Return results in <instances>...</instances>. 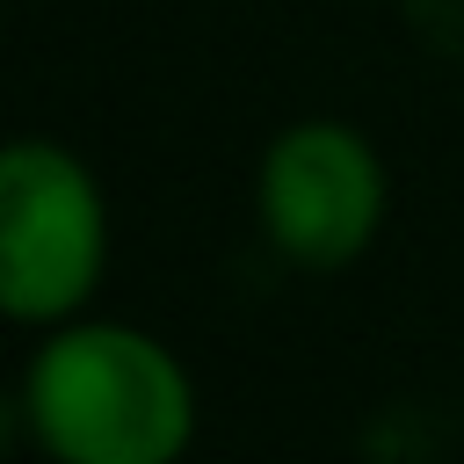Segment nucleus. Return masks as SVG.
Here are the masks:
<instances>
[{"mask_svg": "<svg viewBox=\"0 0 464 464\" xmlns=\"http://www.w3.org/2000/svg\"><path fill=\"white\" fill-rule=\"evenodd\" d=\"M109 276V196L58 138L0 152V312L29 334L65 326Z\"/></svg>", "mask_w": 464, "mask_h": 464, "instance_id": "2", "label": "nucleus"}, {"mask_svg": "<svg viewBox=\"0 0 464 464\" xmlns=\"http://www.w3.org/2000/svg\"><path fill=\"white\" fill-rule=\"evenodd\" d=\"M384 210H392V174L355 123L297 116L261 145L254 218H261V239L276 261L334 276L377 246Z\"/></svg>", "mask_w": 464, "mask_h": 464, "instance_id": "3", "label": "nucleus"}, {"mask_svg": "<svg viewBox=\"0 0 464 464\" xmlns=\"http://www.w3.org/2000/svg\"><path fill=\"white\" fill-rule=\"evenodd\" d=\"M196 420V377L152 326L80 312L22 362V428L51 464H181Z\"/></svg>", "mask_w": 464, "mask_h": 464, "instance_id": "1", "label": "nucleus"}]
</instances>
